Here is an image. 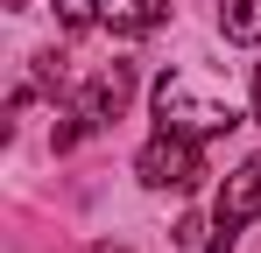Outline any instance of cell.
Returning <instances> with one entry per match:
<instances>
[{"mask_svg":"<svg viewBox=\"0 0 261 253\" xmlns=\"http://www.w3.org/2000/svg\"><path fill=\"white\" fill-rule=\"evenodd\" d=\"M155 126H176V134H191V141H219V134L240 126V113H233V99L198 91L184 71H163V78H155Z\"/></svg>","mask_w":261,"mask_h":253,"instance_id":"1","label":"cell"},{"mask_svg":"<svg viewBox=\"0 0 261 253\" xmlns=\"http://www.w3.org/2000/svg\"><path fill=\"white\" fill-rule=\"evenodd\" d=\"M134 176H141L148 190H198V183H205V141H191V134H176V126H155L148 148L134 155Z\"/></svg>","mask_w":261,"mask_h":253,"instance_id":"2","label":"cell"},{"mask_svg":"<svg viewBox=\"0 0 261 253\" xmlns=\"http://www.w3.org/2000/svg\"><path fill=\"white\" fill-rule=\"evenodd\" d=\"M254 218H261V155H247V162L226 176V190H219V211H212V246H205V253H233V239H240Z\"/></svg>","mask_w":261,"mask_h":253,"instance_id":"3","label":"cell"},{"mask_svg":"<svg viewBox=\"0 0 261 253\" xmlns=\"http://www.w3.org/2000/svg\"><path fill=\"white\" fill-rule=\"evenodd\" d=\"M127 99H134V71L127 64H99L85 78V91H78V120H85V134H99V126H113L120 113H127Z\"/></svg>","mask_w":261,"mask_h":253,"instance_id":"4","label":"cell"},{"mask_svg":"<svg viewBox=\"0 0 261 253\" xmlns=\"http://www.w3.org/2000/svg\"><path fill=\"white\" fill-rule=\"evenodd\" d=\"M170 14V0H99V21L113 36H155Z\"/></svg>","mask_w":261,"mask_h":253,"instance_id":"5","label":"cell"},{"mask_svg":"<svg viewBox=\"0 0 261 253\" xmlns=\"http://www.w3.org/2000/svg\"><path fill=\"white\" fill-rule=\"evenodd\" d=\"M219 36L226 42H261V0H219Z\"/></svg>","mask_w":261,"mask_h":253,"instance_id":"6","label":"cell"},{"mask_svg":"<svg viewBox=\"0 0 261 253\" xmlns=\"http://www.w3.org/2000/svg\"><path fill=\"white\" fill-rule=\"evenodd\" d=\"M57 21L64 28H92L99 21V0H57Z\"/></svg>","mask_w":261,"mask_h":253,"instance_id":"7","label":"cell"},{"mask_svg":"<svg viewBox=\"0 0 261 253\" xmlns=\"http://www.w3.org/2000/svg\"><path fill=\"white\" fill-rule=\"evenodd\" d=\"M254 120H261V64H254Z\"/></svg>","mask_w":261,"mask_h":253,"instance_id":"8","label":"cell"},{"mask_svg":"<svg viewBox=\"0 0 261 253\" xmlns=\"http://www.w3.org/2000/svg\"><path fill=\"white\" fill-rule=\"evenodd\" d=\"M85 253H127V246H85Z\"/></svg>","mask_w":261,"mask_h":253,"instance_id":"9","label":"cell"}]
</instances>
